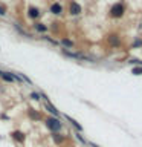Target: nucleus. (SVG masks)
Here are the masks:
<instances>
[{"instance_id": "nucleus-15", "label": "nucleus", "mask_w": 142, "mask_h": 147, "mask_svg": "<svg viewBox=\"0 0 142 147\" xmlns=\"http://www.w3.org/2000/svg\"><path fill=\"white\" fill-rule=\"evenodd\" d=\"M5 14H6V9L3 6H0V16H5Z\"/></svg>"}, {"instance_id": "nucleus-17", "label": "nucleus", "mask_w": 142, "mask_h": 147, "mask_svg": "<svg viewBox=\"0 0 142 147\" xmlns=\"http://www.w3.org/2000/svg\"><path fill=\"white\" fill-rule=\"evenodd\" d=\"M0 75H2V72H0Z\"/></svg>"}, {"instance_id": "nucleus-12", "label": "nucleus", "mask_w": 142, "mask_h": 147, "mask_svg": "<svg viewBox=\"0 0 142 147\" xmlns=\"http://www.w3.org/2000/svg\"><path fill=\"white\" fill-rule=\"evenodd\" d=\"M133 74L135 75H142V67H135L133 69Z\"/></svg>"}, {"instance_id": "nucleus-6", "label": "nucleus", "mask_w": 142, "mask_h": 147, "mask_svg": "<svg viewBox=\"0 0 142 147\" xmlns=\"http://www.w3.org/2000/svg\"><path fill=\"white\" fill-rule=\"evenodd\" d=\"M61 11H63V8L60 3H54L52 6H50V12H54V14H61Z\"/></svg>"}, {"instance_id": "nucleus-13", "label": "nucleus", "mask_w": 142, "mask_h": 147, "mask_svg": "<svg viewBox=\"0 0 142 147\" xmlns=\"http://www.w3.org/2000/svg\"><path fill=\"white\" fill-rule=\"evenodd\" d=\"M29 115H31L32 118H35V119H37V118H40V117H38V113H35V112H34V109H29Z\"/></svg>"}, {"instance_id": "nucleus-9", "label": "nucleus", "mask_w": 142, "mask_h": 147, "mask_svg": "<svg viewBox=\"0 0 142 147\" xmlns=\"http://www.w3.org/2000/svg\"><path fill=\"white\" fill-rule=\"evenodd\" d=\"M66 119H67V121H70V123H72V126H73V127H76L78 130H82V127H81L80 124H78V123L75 121V119H72L70 117H67V115H66Z\"/></svg>"}, {"instance_id": "nucleus-10", "label": "nucleus", "mask_w": 142, "mask_h": 147, "mask_svg": "<svg viewBox=\"0 0 142 147\" xmlns=\"http://www.w3.org/2000/svg\"><path fill=\"white\" fill-rule=\"evenodd\" d=\"M52 138H54V141L57 142V144H60V142H63V140H64L63 136H60V135H58V133H54Z\"/></svg>"}, {"instance_id": "nucleus-2", "label": "nucleus", "mask_w": 142, "mask_h": 147, "mask_svg": "<svg viewBox=\"0 0 142 147\" xmlns=\"http://www.w3.org/2000/svg\"><path fill=\"white\" fill-rule=\"evenodd\" d=\"M110 14H112L113 17H121L122 14H124V6L121 3H116V5H113L112 9H110Z\"/></svg>"}, {"instance_id": "nucleus-8", "label": "nucleus", "mask_w": 142, "mask_h": 147, "mask_svg": "<svg viewBox=\"0 0 142 147\" xmlns=\"http://www.w3.org/2000/svg\"><path fill=\"white\" fill-rule=\"evenodd\" d=\"M46 107H48V109H49V112H50V113H54V115H58V110H57V109H55V107H54V106H52V104H50V103H49V101H46Z\"/></svg>"}, {"instance_id": "nucleus-16", "label": "nucleus", "mask_w": 142, "mask_h": 147, "mask_svg": "<svg viewBox=\"0 0 142 147\" xmlns=\"http://www.w3.org/2000/svg\"><path fill=\"white\" fill-rule=\"evenodd\" d=\"M31 96H32V98H34V100H38V95H37V94H32Z\"/></svg>"}, {"instance_id": "nucleus-11", "label": "nucleus", "mask_w": 142, "mask_h": 147, "mask_svg": "<svg viewBox=\"0 0 142 147\" xmlns=\"http://www.w3.org/2000/svg\"><path fill=\"white\" fill-rule=\"evenodd\" d=\"M35 29H37V31H43V32H44V31H46V26H44V25H41V23H35Z\"/></svg>"}, {"instance_id": "nucleus-5", "label": "nucleus", "mask_w": 142, "mask_h": 147, "mask_svg": "<svg viewBox=\"0 0 142 147\" xmlns=\"http://www.w3.org/2000/svg\"><path fill=\"white\" fill-rule=\"evenodd\" d=\"M2 77H3L5 81H9V83H12V81L17 80V77L15 75H11L9 72H2Z\"/></svg>"}, {"instance_id": "nucleus-7", "label": "nucleus", "mask_w": 142, "mask_h": 147, "mask_svg": "<svg viewBox=\"0 0 142 147\" xmlns=\"http://www.w3.org/2000/svg\"><path fill=\"white\" fill-rule=\"evenodd\" d=\"M12 138H14V140H17L18 142L25 141V135H23L21 132H12Z\"/></svg>"}, {"instance_id": "nucleus-14", "label": "nucleus", "mask_w": 142, "mask_h": 147, "mask_svg": "<svg viewBox=\"0 0 142 147\" xmlns=\"http://www.w3.org/2000/svg\"><path fill=\"white\" fill-rule=\"evenodd\" d=\"M63 45H64V46H72L73 43H72L70 40H63Z\"/></svg>"}, {"instance_id": "nucleus-4", "label": "nucleus", "mask_w": 142, "mask_h": 147, "mask_svg": "<svg viewBox=\"0 0 142 147\" xmlns=\"http://www.w3.org/2000/svg\"><path fill=\"white\" fill-rule=\"evenodd\" d=\"M27 16H29V17H32V18H37V17L40 16V11H38V9H37V8L31 6L29 9H27Z\"/></svg>"}, {"instance_id": "nucleus-3", "label": "nucleus", "mask_w": 142, "mask_h": 147, "mask_svg": "<svg viewBox=\"0 0 142 147\" xmlns=\"http://www.w3.org/2000/svg\"><path fill=\"white\" fill-rule=\"evenodd\" d=\"M69 9H70V14H73V16H78V14L81 12V6H80L76 2H72V3H70V8H69Z\"/></svg>"}, {"instance_id": "nucleus-1", "label": "nucleus", "mask_w": 142, "mask_h": 147, "mask_svg": "<svg viewBox=\"0 0 142 147\" xmlns=\"http://www.w3.org/2000/svg\"><path fill=\"white\" fill-rule=\"evenodd\" d=\"M46 126H48L50 130H52L54 133H57V132H60L61 130V127H63V124L60 123V119H57V118H48L46 119Z\"/></svg>"}]
</instances>
